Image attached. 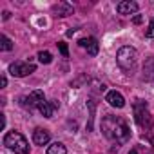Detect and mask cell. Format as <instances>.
<instances>
[{
  "instance_id": "obj_1",
  "label": "cell",
  "mask_w": 154,
  "mask_h": 154,
  "mask_svg": "<svg viewBox=\"0 0 154 154\" xmlns=\"http://www.w3.org/2000/svg\"><path fill=\"white\" fill-rule=\"evenodd\" d=\"M102 131L103 134L114 141V143H127L131 140V129L127 125V122L122 118V116H112V114H107L103 120H102Z\"/></svg>"
},
{
  "instance_id": "obj_2",
  "label": "cell",
  "mask_w": 154,
  "mask_h": 154,
  "mask_svg": "<svg viewBox=\"0 0 154 154\" xmlns=\"http://www.w3.org/2000/svg\"><path fill=\"white\" fill-rule=\"evenodd\" d=\"M132 109H134V120H136L138 127L143 129V131H150L154 127V120H152V116L149 112L147 103L143 100H136L134 105H132Z\"/></svg>"
},
{
  "instance_id": "obj_3",
  "label": "cell",
  "mask_w": 154,
  "mask_h": 154,
  "mask_svg": "<svg viewBox=\"0 0 154 154\" xmlns=\"http://www.w3.org/2000/svg\"><path fill=\"white\" fill-rule=\"evenodd\" d=\"M4 145L15 154H29V143L18 131H11L4 136Z\"/></svg>"
},
{
  "instance_id": "obj_4",
  "label": "cell",
  "mask_w": 154,
  "mask_h": 154,
  "mask_svg": "<svg viewBox=\"0 0 154 154\" xmlns=\"http://www.w3.org/2000/svg\"><path fill=\"white\" fill-rule=\"evenodd\" d=\"M136 60H138V51H136L134 47H131V45H123V47L118 51V54H116V62H118V65H120L125 72H129V71L134 69Z\"/></svg>"
},
{
  "instance_id": "obj_5",
  "label": "cell",
  "mask_w": 154,
  "mask_h": 154,
  "mask_svg": "<svg viewBox=\"0 0 154 154\" xmlns=\"http://www.w3.org/2000/svg\"><path fill=\"white\" fill-rule=\"evenodd\" d=\"M44 102H45V98H44V93H42L40 89L29 93V96H22V98H20V105H22L24 109H29V111L38 109Z\"/></svg>"
},
{
  "instance_id": "obj_6",
  "label": "cell",
  "mask_w": 154,
  "mask_h": 154,
  "mask_svg": "<svg viewBox=\"0 0 154 154\" xmlns=\"http://www.w3.org/2000/svg\"><path fill=\"white\" fill-rule=\"evenodd\" d=\"M35 71H36V65L31 62H13L9 65V72L13 76H17V78H24V76H27Z\"/></svg>"
},
{
  "instance_id": "obj_7",
  "label": "cell",
  "mask_w": 154,
  "mask_h": 154,
  "mask_svg": "<svg viewBox=\"0 0 154 154\" xmlns=\"http://www.w3.org/2000/svg\"><path fill=\"white\" fill-rule=\"evenodd\" d=\"M51 140V134L47 129H42V127H36L33 131V143L35 145H47Z\"/></svg>"
},
{
  "instance_id": "obj_8",
  "label": "cell",
  "mask_w": 154,
  "mask_h": 154,
  "mask_svg": "<svg viewBox=\"0 0 154 154\" xmlns=\"http://www.w3.org/2000/svg\"><path fill=\"white\" fill-rule=\"evenodd\" d=\"M78 44H80V47L87 49V53H89L91 56H96V54H98V49H100V45H98V40H96V38H93V36H87V38H82Z\"/></svg>"
},
{
  "instance_id": "obj_9",
  "label": "cell",
  "mask_w": 154,
  "mask_h": 154,
  "mask_svg": "<svg viewBox=\"0 0 154 154\" xmlns=\"http://www.w3.org/2000/svg\"><path fill=\"white\" fill-rule=\"evenodd\" d=\"M105 102H107L111 107H116V109L125 107V98H123L118 91H109L107 96H105Z\"/></svg>"
},
{
  "instance_id": "obj_10",
  "label": "cell",
  "mask_w": 154,
  "mask_h": 154,
  "mask_svg": "<svg viewBox=\"0 0 154 154\" xmlns=\"http://www.w3.org/2000/svg\"><path fill=\"white\" fill-rule=\"evenodd\" d=\"M60 107V103L56 102V100H51V102H44L40 107H38V111H40V114L44 116V118H53V114H54V111Z\"/></svg>"
},
{
  "instance_id": "obj_11",
  "label": "cell",
  "mask_w": 154,
  "mask_h": 154,
  "mask_svg": "<svg viewBox=\"0 0 154 154\" xmlns=\"http://www.w3.org/2000/svg\"><path fill=\"white\" fill-rule=\"evenodd\" d=\"M116 11L120 15H132V13L138 11V4L132 2V0H123V2H120L116 6Z\"/></svg>"
},
{
  "instance_id": "obj_12",
  "label": "cell",
  "mask_w": 154,
  "mask_h": 154,
  "mask_svg": "<svg viewBox=\"0 0 154 154\" xmlns=\"http://www.w3.org/2000/svg\"><path fill=\"white\" fill-rule=\"evenodd\" d=\"M141 78L145 82H152L154 80V58L149 56L143 63V74H141Z\"/></svg>"
},
{
  "instance_id": "obj_13",
  "label": "cell",
  "mask_w": 154,
  "mask_h": 154,
  "mask_svg": "<svg viewBox=\"0 0 154 154\" xmlns=\"http://www.w3.org/2000/svg\"><path fill=\"white\" fill-rule=\"evenodd\" d=\"M53 13L56 17H69V15H72V6L69 2H58L53 6Z\"/></svg>"
},
{
  "instance_id": "obj_14",
  "label": "cell",
  "mask_w": 154,
  "mask_h": 154,
  "mask_svg": "<svg viewBox=\"0 0 154 154\" xmlns=\"http://www.w3.org/2000/svg\"><path fill=\"white\" fill-rule=\"evenodd\" d=\"M89 103V123H87V131H93V122H94V111H96V102L93 98L87 100Z\"/></svg>"
},
{
  "instance_id": "obj_15",
  "label": "cell",
  "mask_w": 154,
  "mask_h": 154,
  "mask_svg": "<svg viewBox=\"0 0 154 154\" xmlns=\"http://www.w3.org/2000/svg\"><path fill=\"white\" fill-rule=\"evenodd\" d=\"M47 154H67V149H65V145H63V143L56 141V143L49 145V149H47Z\"/></svg>"
},
{
  "instance_id": "obj_16",
  "label": "cell",
  "mask_w": 154,
  "mask_h": 154,
  "mask_svg": "<svg viewBox=\"0 0 154 154\" xmlns=\"http://www.w3.org/2000/svg\"><path fill=\"white\" fill-rule=\"evenodd\" d=\"M38 60H40L42 63H51V62H53V54H51L49 51H40V53H38Z\"/></svg>"
},
{
  "instance_id": "obj_17",
  "label": "cell",
  "mask_w": 154,
  "mask_h": 154,
  "mask_svg": "<svg viewBox=\"0 0 154 154\" xmlns=\"http://www.w3.org/2000/svg\"><path fill=\"white\" fill-rule=\"evenodd\" d=\"M11 49H13V42L6 35H2V51H11Z\"/></svg>"
},
{
  "instance_id": "obj_18",
  "label": "cell",
  "mask_w": 154,
  "mask_h": 154,
  "mask_svg": "<svg viewBox=\"0 0 154 154\" xmlns=\"http://www.w3.org/2000/svg\"><path fill=\"white\" fill-rule=\"evenodd\" d=\"M56 45H58V49H60V53H62V54H63V56L67 58V56H69V49H67V44H65V42H58Z\"/></svg>"
},
{
  "instance_id": "obj_19",
  "label": "cell",
  "mask_w": 154,
  "mask_h": 154,
  "mask_svg": "<svg viewBox=\"0 0 154 154\" xmlns=\"http://www.w3.org/2000/svg\"><path fill=\"white\" fill-rule=\"evenodd\" d=\"M145 36H147V38H154V18L150 20V24H149V29L145 31Z\"/></svg>"
},
{
  "instance_id": "obj_20",
  "label": "cell",
  "mask_w": 154,
  "mask_h": 154,
  "mask_svg": "<svg viewBox=\"0 0 154 154\" xmlns=\"http://www.w3.org/2000/svg\"><path fill=\"white\" fill-rule=\"evenodd\" d=\"M0 85H2V87H6V85H8V78H6V74H2V78H0Z\"/></svg>"
},
{
  "instance_id": "obj_21",
  "label": "cell",
  "mask_w": 154,
  "mask_h": 154,
  "mask_svg": "<svg viewBox=\"0 0 154 154\" xmlns=\"http://www.w3.org/2000/svg\"><path fill=\"white\" fill-rule=\"evenodd\" d=\"M0 118H2V129L6 127V114H0Z\"/></svg>"
},
{
  "instance_id": "obj_22",
  "label": "cell",
  "mask_w": 154,
  "mask_h": 154,
  "mask_svg": "<svg viewBox=\"0 0 154 154\" xmlns=\"http://www.w3.org/2000/svg\"><path fill=\"white\" fill-rule=\"evenodd\" d=\"M141 20H143L141 17H134V24H141Z\"/></svg>"
},
{
  "instance_id": "obj_23",
  "label": "cell",
  "mask_w": 154,
  "mask_h": 154,
  "mask_svg": "<svg viewBox=\"0 0 154 154\" xmlns=\"http://www.w3.org/2000/svg\"><path fill=\"white\" fill-rule=\"evenodd\" d=\"M9 17H11V13H9V11H4V20H8Z\"/></svg>"
},
{
  "instance_id": "obj_24",
  "label": "cell",
  "mask_w": 154,
  "mask_h": 154,
  "mask_svg": "<svg viewBox=\"0 0 154 154\" xmlns=\"http://www.w3.org/2000/svg\"><path fill=\"white\" fill-rule=\"evenodd\" d=\"M129 154H138V149H136V147H134V149H131V152H129Z\"/></svg>"
}]
</instances>
